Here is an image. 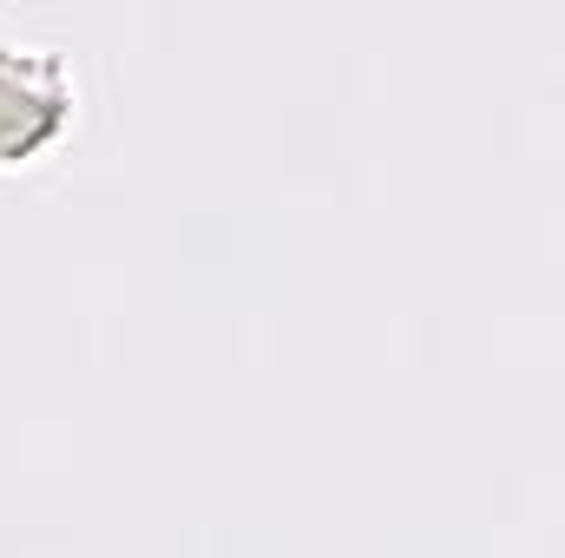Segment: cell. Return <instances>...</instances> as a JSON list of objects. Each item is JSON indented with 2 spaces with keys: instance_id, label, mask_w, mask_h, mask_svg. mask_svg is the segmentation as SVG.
Instances as JSON below:
<instances>
[{
  "instance_id": "cell-1",
  "label": "cell",
  "mask_w": 565,
  "mask_h": 558,
  "mask_svg": "<svg viewBox=\"0 0 565 558\" xmlns=\"http://www.w3.org/2000/svg\"><path fill=\"white\" fill-rule=\"evenodd\" d=\"M66 93H73V66L60 60V46L0 40V164H26L33 151H60Z\"/></svg>"
}]
</instances>
